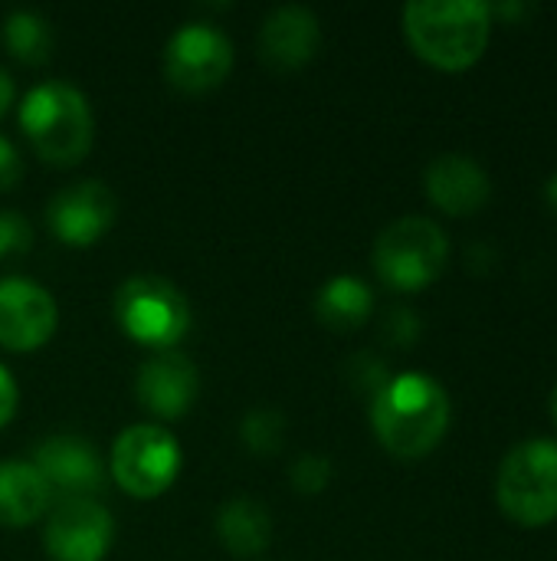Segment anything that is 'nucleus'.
<instances>
[{"mask_svg": "<svg viewBox=\"0 0 557 561\" xmlns=\"http://www.w3.org/2000/svg\"><path fill=\"white\" fill-rule=\"evenodd\" d=\"M371 427L391 457L420 460L450 431V394L430 375H397L371 398Z\"/></svg>", "mask_w": 557, "mask_h": 561, "instance_id": "obj_1", "label": "nucleus"}, {"mask_svg": "<svg viewBox=\"0 0 557 561\" xmlns=\"http://www.w3.org/2000/svg\"><path fill=\"white\" fill-rule=\"evenodd\" d=\"M404 36L423 62L463 72L483 59L492 13L483 0H414L404 7Z\"/></svg>", "mask_w": 557, "mask_h": 561, "instance_id": "obj_2", "label": "nucleus"}, {"mask_svg": "<svg viewBox=\"0 0 557 561\" xmlns=\"http://www.w3.org/2000/svg\"><path fill=\"white\" fill-rule=\"evenodd\" d=\"M20 128L33 151L53 168L79 164L95 138V118L89 99L62 82H39L20 102Z\"/></svg>", "mask_w": 557, "mask_h": 561, "instance_id": "obj_3", "label": "nucleus"}, {"mask_svg": "<svg viewBox=\"0 0 557 561\" xmlns=\"http://www.w3.org/2000/svg\"><path fill=\"white\" fill-rule=\"evenodd\" d=\"M499 510L522 529H542L557 519V440L532 437L515 444L496 473Z\"/></svg>", "mask_w": 557, "mask_h": 561, "instance_id": "obj_4", "label": "nucleus"}, {"mask_svg": "<svg viewBox=\"0 0 557 561\" xmlns=\"http://www.w3.org/2000/svg\"><path fill=\"white\" fill-rule=\"evenodd\" d=\"M371 263L384 286L420 293L437 283L450 263L446 230L430 217H401L378 233Z\"/></svg>", "mask_w": 557, "mask_h": 561, "instance_id": "obj_5", "label": "nucleus"}, {"mask_svg": "<svg viewBox=\"0 0 557 561\" xmlns=\"http://www.w3.org/2000/svg\"><path fill=\"white\" fill-rule=\"evenodd\" d=\"M115 319L131 342L167 352L190 329V302L164 276H128L115 293Z\"/></svg>", "mask_w": 557, "mask_h": 561, "instance_id": "obj_6", "label": "nucleus"}, {"mask_svg": "<svg viewBox=\"0 0 557 561\" xmlns=\"http://www.w3.org/2000/svg\"><path fill=\"white\" fill-rule=\"evenodd\" d=\"M108 470L131 500H158L181 473V447L161 424H131L115 437Z\"/></svg>", "mask_w": 557, "mask_h": 561, "instance_id": "obj_7", "label": "nucleus"}, {"mask_svg": "<svg viewBox=\"0 0 557 561\" xmlns=\"http://www.w3.org/2000/svg\"><path fill=\"white\" fill-rule=\"evenodd\" d=\"M233 69V43L213 23H184L164 49V76L187 95H204Z\"/></svg>", "mask_w": 557, "mask_h": 561, "instance_id": "obj_8", "label": "nucleus"}, {"mask_svg": "<svg viewBox=\"0 0 557 561\" xmlns=\"http://www.w3.org/2000/svg\"><path fill=\"white\" fill-rule=\"evenodd\" d=\"M112 539L115 519L95 500H59L46 513L43 546L53 561H102Z\"/></svg>", "mask_w": 557, "mask_h": 561, "instance_id": "obj_9", "label": "nucleus"}, {"mask_svg": "<svg viewBox=\"0 0 557 561\" xmlns=\"http://www.w3.org/2000/svg\"><path fill=\"white\" fill-rule=\"evenodd\" d=\"M59 325L56 299L26 276L0 279V348L7 352H36L43 348Z\"/></svg>", "mask_w": 557, "mask_h": 561, "instance_id": "obj_10", "label": "nucleus"}, {"mask_svg": "<svg viewBox=\"0 0 557 561\" xmlns=\"http://www.w3.org/2000/svg\"><path fill=\"white\" fill-rule=\"evenodd\" d=\"M115 194L102 181H76L46 204L49 233L66 247H92L115 224Z\"/></svg>", "mask_w": 557, "mask_h": 561, "instance_id": "obj_11", "label": "nucleus"}, {"mask_svg": "<svg viewBox=\"0 0 557 561\" xmlns=\"http://www.w3.org/2000/svg\"><path fill=\"white\" fill-rule=\"evenodd\" d=\"M30 463L59 500H92L105 486V463L98 450L72 434L46 437L33 450Z\"/></svg>", "mask_w": 557, "mask_h": 561, "instance_id": "obj_12", "label": "nucleus"}, {"mask_svg": "<svg viewBox=\"0 0 557 561\" xmlns=\"http://www.w3.org/2000/svg\"><path fill=\"white\" fill-rule=\"evenodd\" d=\"M197 394H200V375L194 362L177 352H158L151 362L141 365L135 378L138 404L158 421L184 417L194 408Z\"/></svg>", "mask_w": 557, "mask_h": 561, "instance_id": "obj_13", "label": "nucleus"}, {"mask_svg": "<svg viewBox=\"0 0 557 561\" xmlns=\"http://www.w3.org/2000/svg\"><path fill=\"white\" fill-rule=\"evenodd\" d=\"M423 191L430 197L433 207H440L450 217H466L486 207V201L492 197V181L489 171L460 151H446L437 154L427 171H423Z\"/></svg>", "mask_w": 557, "mask_h": 561, "instance_id": "obj_14", "label": "nucleus"}, {"mask_svg": "<svg viewBox=\"0 0 557 561\" xmlns=\"http://www.w3.org/2000/svg\"><path fill=\"white\" fill-rule=\"evenodd\" d=\"M259 59L276 72H295L309 66L322 46L318 16L309 7L289 3L272 10L259 26Z\"/></svg>", "mask_w": 557, "mask_h": 561, "instance_id": "obj_15", "label": "nucleus"}, {"mask_svg": "<svg viewBox=\"0 0 557 561\" xmlns=\"http://www.w3.org/2000/svg\"><path fill=\"white\" fill-rule=\"evenodd\" d=\"M53 510L46 480L26 460H0V526L26 529Z\"/></svg>", "mask_w": 557, "mask_h": 561, "instance_id": "obj_16", "label": "nucleus"}, {"mask_svg": "<svg viewBox=\"0 0 557 561\" xmlns=\"http://www.w3.org/2000/svg\"><path fill=\"white\" fill-rule=\"evenodd\" d=\"M217 539L236 559H256L272 542V516L250 496H236L217 513Z\"/></svg>", "mask_w": 557, "mask_h": 561, "instance_id": "obj_17", "label": "nucleus"}, {"mask_svg": "<svg viewBox=\"0 0 557 561\" xmlns=\"http://www.w3.org/2000/svg\"><path fill=\"white\" fill-rule=\"evenodd\" d=\"M374 312V293L358 276H335L315 296V319L332 332H355Z\"/></svg>", "mask_w": 557, "mask_h": 561, "instance_id": "obj_18", "label": "nucleus"}, {"mask_svg": "<svg viewBox=\"0 0 557 561\" xmlns=\"http://www.w3.org/2000/svg\"><path fill=\"white\" fill-rule=\"evenodd\" d=\"M0 39L23 66H46L53 56V26L36 10H13L0 26Z\"/></svg>", "mask_w": 557, "mask_h": 561, "instance_id": "obj_19", "label": "nucleus"}, {"mask_svg": "<svg viewBox=\"0 0 557 561\" xmlns=\"http://www.w3.org/2000/svg\"><path fill=\"white\" fill-rule=\"evenodd\" d=\"M240 437L246 444L250 454L256 457H272L282 450L286 440V417L276 408H256L243 417L240 424Z\"/></svg>", "mask_w": 557, "mask_h": 561, "instance_id": "obj_20", "label": "nucleus"}, {"mask_svg": "<svg viewBox=\"0 0 557 561\" xmlns=\"http://www.w3.org/2000/svg\"><path fill=\"white\" fill-rule=\"evenodd\" d=\"M332 460L328 457H318V454H305L292 463L289 470V483L295 486V493L302 496H318L325 493V486L332 483Z\"/></svg>", "mask_w": 557, "mask_h": 561, "instance_id": "obj_21", "label": "nucleus"}, {"mask_svg": "<svg viewBox=\"0 0 557 561\" xmlns=\"http://www.w3.org/2000/svg\"><path fill=\"white\" fill-rule=\"evenodd\" d=\"M345 378H348V385H351L358 394H371V398H374V394L391 381L387 365H384L378 355H371V352L355 355V358L345 365Z\"/></svg>", "mask_w": 557, "mask_h": 561, "instance_id": "obj_22", "label": "nucleus"}, {"mask_svg": "<svg viewBox=\"0 0 557 561\" xmlns=\"http://www.w3.org/2000/svg\"><path fill=\"white\" fill-rule=\"evenodd\" d=\"M420 332H423V322H420V316H417L414 309H407V306L391 309V312L384 316V322H381V339H384L387 345H394V348H414L417 339H420Z\"/></svg>", "mask_w": 557, "mask_h": 561, "instance_id": "obj_23", "label": "nucleus"}, {"mask_svg": "<svg viewBox=\"0 0 557 561\" xmlns=\"http://www.w3.org/2000/svg\"><path fill=\"white\" fill-rule=\"evenodd\" d=\"M33 247V227L16 210H0V260L20 256Z\"/></svg>", "mask_w": 557, "mask_h": 561, "instance_id": "obj_24", "label": "nucleus"}, {"mask_svg": "<svg viewBox=\"0 0 557 561\" xmlns=\"http://www.w3.org/2000/svg\"><path fill=\"white\" fill-rule=\"evenodd\" d=\"M23 178V161L20 151L13 148L10 138L0 135V191H13Z\"/></svg>", "mask_w": 557, "mask_h": 561, "instance_id": "obj_25", "label": "nucleus"}, {"mask_svg": "<svg viewBox=\"0 0 557 561\" xmlns=\"http://www.w3.org/2000/svg\"><path fill=\"white\" fill-rule=\"evenodd\" d=\"M16 401H20V391H16V381L13 375L0 365V427H7L16 414Z\"/></svg>", "mask_w": 557, "mask_h": 561, "instance_id": "obj_26", "label": "nucleus"}, {"mask_svg": "<svg viewBox=\"0 0 557 561\" xmlns=\"http://www.w3.org/2000/svg\"><path fill=\"white\" fill-rule=\"evenodd\" d=\"M13 99H16L13 79H10V72H7V69H0V118H3L7 112H10Z\"/></svg>", "mask_w": 557, "mask_h": 561, "instance_id": "obj_27", "label": "nucleus"}, {"mask_svg": "<svg viewBox=\"0 0 557 561\" xmlns=\"http://www.w3.org/2000/svg\"><path fill=\"white\" fill-rule=\"evenodd\" d=\"M529 10H532V7L522 3V0H519V3H496V7H489V13H502V16H515V20L525 16Z\"/></svg>", "mask_w": 557, "mask_h": 561, "instance_id": "obj_28", "label": "nucleus"}, {"mask_svg": "<svg viewBox=\"0 0 557 561\" xmlns=\"http://www.w3.org/2000/svg\"><path fill=\"white\" fill-rule=\"evenodd\" d=\"M545 201L557 210V171L548 178V184H545Z\"/></svg>", "mask_w": 557, "mask_h": 561, "instance_id": "obj_29", "label": "nucleus"}, {"mask_svg": "<svg viewBox=\"0 0 557 561\" xmlns=\"http://www.w3.org/2000/svg\"><path fill=\"white\" fill-rule=\"evenodd\" d=\"M552 421H555V427H557V385H555V391H552Z\"/></svg>", "mask_w": 557, "mask_h": 561, "instance_id": "obj_30", "label": "nucleus"}]
</instances>
